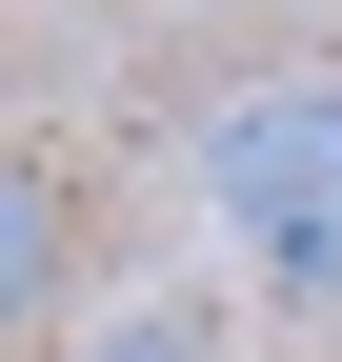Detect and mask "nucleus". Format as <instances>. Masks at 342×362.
Instances as JSON below:
<instances>
[{
  "mask_svg": "<svg viewBox=\"0 0 342 362\" xmlns=\"http://www.w3.org/2000/svg\"><path fill=\"white\" fill-rule=\"evenodd\" d=\"M322 161H342V81H262V101L201 121V202H222V221H282Z\"/></svg>",
  "mask_w": 342,
  "mask_h": 362,
  "instance_id": "f257e3e1",
  "label": "nucleus"
},
{
  "mask_svg": "<svg viewBox=\"0 0 342 362\" xmlns=\"http://www.w3.org/2000/svg\"><path fill=\"white\" fill-rule=\"evenodd\" d=\"M61 282H81V181L40 161V141H0V342L61 322Z\"/></svg>",
  "mask_w": 342,
  "mask_h": 362,
  "instance_id": "f03ea898",
  "label": "nucleus"
},
{
  "mask_svg": "<svg viewBox=\"0 0 342 362\" xmlns=\"http://www.w3.org/2000/svg\"><path fill=\"white\" fill-rule=\"evenodd\" d=\"M242 262H262V302H282V322H342V161H322L282 221H242Z\"/></svg>",
  "mask_w": 342,
  "mask_h": 362,
  "instance_id": "7ed1b4c3",
  "label": "nucleus"
},
{
  "mask_svg": "<svg viewBox=\"0 0 342 362\" xmlns=\"http://www.w3.org/2000/svg\"><path fill=\"white\" fill-rule=\"evenodd\" d=\"M40 362H242V342H222V302H201V282H161V302H101V322H61Z\"/></svg>",
  "mask_w": 342,
  "mask_h": 362,
  "instance_id": "20e7f679",
  "label": "nucleus"
}]
</instances>
